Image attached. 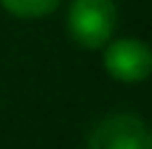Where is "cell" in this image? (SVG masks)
<instances>
[{"label":"cell","mask_w":152,"mask_h":149,"mask_svg":"<svg viewBox=\"0 0 152 149\" xmlns=\"http://www.w3.org/2000/svg\"><path fill=\"white\" fill-rule=\"evenodd\" d=\"M118 27L115 0H72L67 11V35L83 51H102Z\"/></svg>","instance_id":"obj_1"},{"label":"cell","mask_w":152,"mask_h":149,"mask_svg":"<svg viewBox=\"0 0 152 149\" xmlns=\"http://www.w3.org/2000/svg\"><path fill=\"white\" fill-rule=\"evenodd\" d=\"M59 5L61 0H0V8L16 19H43Z\"/></svg>","instance_id":"obj_4"},{"label":"cell","mask_w":152,"mask_h":149,"mask_svg":"<svg viewBox=\"0 0 152 149\" xmlns=\"http://www.w3.org/2000/svg\"><path fill=\"white\" fill-rule=\"evenodd\" d=\"M102 64L104 72L123 85L144 83L152 77V45L142 37L110 40L102 48Z\"/></svg>","instance_id":"obj_3"},{"label":"cell","mask_w":152,"mask_h":149,"mask_svg":"<svg viewBox=\"0 0 152 149\" xmlns=\"http://www.w3.org/2000/svg\"><path fill=\"white\" fill-rule=\"evenodd\" d=\"M86 149H152V123L136 112H112L91 128Z\"/></svg>","instance_id":"obj_2"}]
</instances>
